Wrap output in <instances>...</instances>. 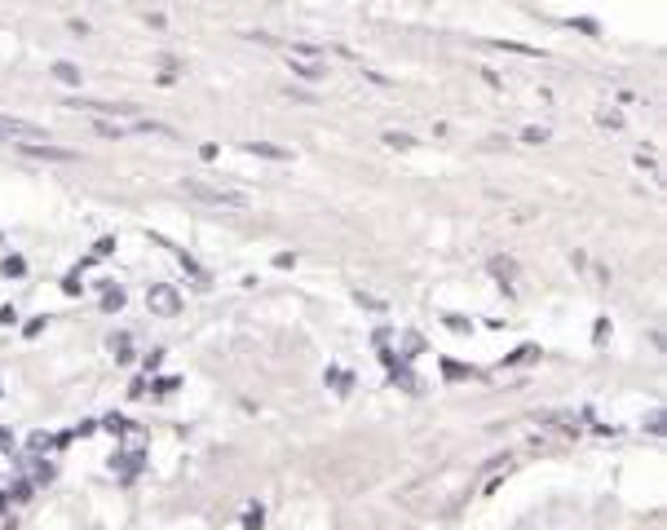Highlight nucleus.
I'll list each match as a JSON object with an SVG mask.
<instances>
[{"label": "nucleus", "instance_id": "423d86ee", "mask_svg": "<svg viewBox=\"0 0 667 530\" xmlns=\"http://www.w3.org/2000/svg\"><path fill=\"white\" fill-rule=\"evenodd\" d=\"M102 305H107V309H120V305H125V292H107V301H102Z\"/></svg>", "mask_w": 667, "mask_h": 530}, {"label": "nucleus", "instance_id": "39448f33", "mask_svg": "<svg viewBox=\"0 0 667 530\" xmlns=\"http://www.w3.org/2000/svg\"><path fill=\"white\" fill-rule=\"evenodd\" d=\"M385 141H390V146H398V150H406V146H411V137H406V132H390Z\"/></svg>", "mask_w": 667, "mask_h": 530}, {"label": "nucleus", "instance_id": "7ed1b4c3", "mask_svg": "<svg viewBox=\"0 0 667 530\" xmlns=\"http://www.w3.org/2000/svg\"><path fill=\"white\" fill-rule=\"evenodd\" d=\"M150 305H155L159 314H173V309H177V292H173V287H155V292H150Z\"/></svg>", "mask_w": 667, "mask_h": 530}, {"label": "nucleus", "instance_id": "f257e3e1", "mask_svg": "<svg viewBox=\"0 0 667 530\" xmlns=\"http://www.w3.org/2000/svg\"><path fill=\"white\" fill-rule=\"evenodd\" d=\"M0 141L36 146V141H44V129H40V124H31V120H18V116H0Z\"/></svg>", "mask_w": 667, "mask_h": 530}, {"label": "nucleus", "instance_id": "20e7f679", "mask_svg": "<svg viewBox=\"0 0 667 530\" xmlns=\"http://www.w3.org/2000/svg\"><path fill=\"white\" fill-rule=\"evenodd\" d=\"M53 76H58V80H67V84H80V71H76L71 62H58V67H53Z\"/></svg>", "mask_w": 667, "mask_h": 530}, {"label": "nucleus", "instance_id": "f03ea898", "mask_svg": "<svg viewBox=\"0 0 667 530\" xmlns=\"http://www.w3.org/2000/svg\"><path fill=\"white\" fill-rule=\"evenodd\" d=\"M186 195L204 199V204H221V208H248V195L239 190H217V186H199V181H186Z\"/></svg>", "mask_w": 667, "mask_h": 530}]
</instances>
